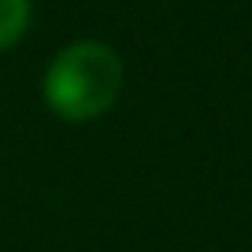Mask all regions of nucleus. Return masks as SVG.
I'll return each mask as SVG.
<instances>
[{"label": "nucleus", "mask_w": 252, "mask_h": 252, "mask_svg": "<svg viewBox=\"0 0 252 252\" xmlns=\"http://www.w3.org/2000/svg\"><path fill=\"white\" fill-rule=\"evenodd\" d=\"M123 60L104 41H74L45 71V104L67 123H89L115 104Z\"/></svg>", "instance_id": "obj_1"}, {"label": "nucleus", "mask_w": 252, "mask_h": 252, "mask_svg": "<svg viewBox=\"0 0 252 252\" xmlns=\"http://www.w3.org/2000/svg\"><path fill=\"white\" fill-rule=\"evenodd\" d=\"M30 26V0H0V52L11 48Z\"/></svg>", "instance_id": "obj_2"}]
</instances>
